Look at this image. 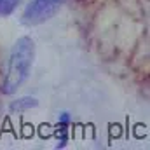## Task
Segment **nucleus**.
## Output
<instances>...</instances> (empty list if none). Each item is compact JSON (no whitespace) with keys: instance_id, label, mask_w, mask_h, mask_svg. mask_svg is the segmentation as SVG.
<instances>
[{"instance_id":"obj_1","label":"nucleus","mask_w":150,"mask_h":150,"mask_svg":"<svg viewBox=\"0 0 150 150\" xmlns=\"http://www.w3.org/2000/svg\"><path fill=\"white\" fill-rule=\"evenodd\" d=\"M35 58V44L30 37H21L11 49L7 74L4 77L0 91L4 94H14L18 87L28 79Z\"/></svg>"},{"instance_id":"obj_2","label":"nucleus","mask_w":150,"mask_h":150,"mask_svg":"<svg viewBox=\"0 0 150 150\" xmlns=\"http://www.w3.org/2000/svg\"><path fill=\"white\" fill-rule=\"evenodd\" d=\"M65 2L67 0H32L23 12V21L26 25H40L51 19Z\"/></svg>"},{"instance_id":"obj_3","label":"nucleus","mask_w":150,"mask_h":150,"mask_svg":"<svg viewBox=\"0 0 150 150\" xmlns=\"http://www.w3.org/2000/svg\"><path fill=\"white\" fill-rule=\"evenodd\" d=\"M68 124H70V113L61 112L59 117H58V126H56V134H58V145H56V149H63V147L67 145Z\"/></svg>"},{"instance_id":"obj_4","label":"nucleus","mask_w":150,"mask_h":150,"mask_svg":"<svg viewBox=\"0 0 150 150\" xmlns=\"http://www.w3.org/2000/svg\"><path fill=\"white\" fill-rule=\"evenodd\" d=\"M38 101L35 98H30V96H23V98H18V100H14L11 105H9V108H11V112H23V110H28V108H33V107H37Z\"/></svg>"},{"instance_id":"obj_5","label":"nucleus","mask_w":150,"mask_h":150,"mask_svg":"<svg viewBox=\"0 0 150 150\" xmlns=\"http://www.w3.org/2000/svg\"><path fill=\"white\" fill-rule=\"evenodd\" d=\"M19 4H21V0H0V16L12 14Z\"/></svg>"}]
</instances>
